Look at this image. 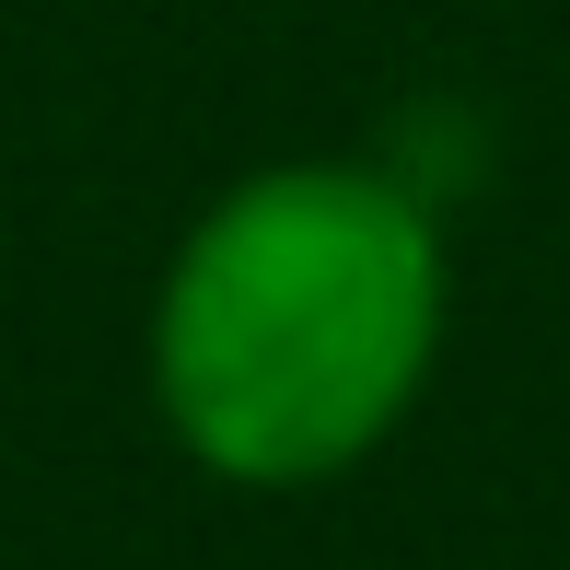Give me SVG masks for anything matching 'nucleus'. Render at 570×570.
Masks as SVG:
<instances>
[{
  "label": "nucleus",
  "instance_id": "nucleus-1",
  "mask_svg": "<svg viewBox=\"0 0 570 570\" xmlns=\"http://www.w3.org/2000/svg\"><path fill=\"white\" fill-rule=\"evenodd\" d=\"M443 338V233L373 164H268L175 245L151 396L245 489L338 478L396 431Z\"/></svg>",
  "mask_w": 570,
  "mask_h": 570
}]
</instances>
